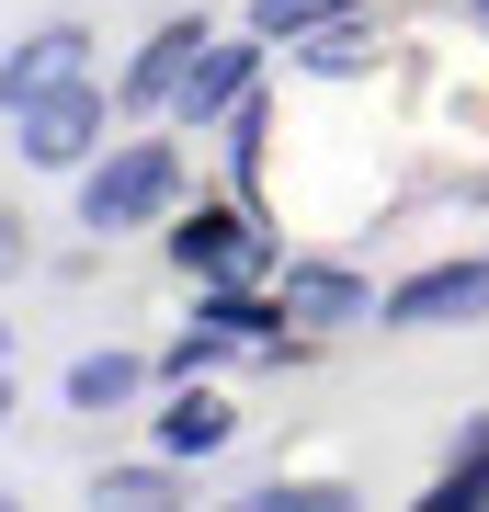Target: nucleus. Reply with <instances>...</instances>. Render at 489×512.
<instances>
[{"mask_svg":"<svg viewBox=\"0 0 489 512\" xmlns=\"http://www.w3.org/2000/svg\"><path fill=\"white\" fill-rule=\"evenodd\" d=\"M182 205V148L171 137H126L80 171V228L91 239H126V228H160Z\"/></svg>","mask_w":489,"mask_h":512,"instance_id":"nucleus-1","label":"nucleus"},{"mask_svg":"<svg viewBox=\"0 0 489 512\" xmlns=\"http://www.w3.org/2000/svg\"><path fill=\"white\" fill-rule=\"evenodd\" d=\"M12 126H23V160H35V171H80L91 148H103V92H91V80H69V92L23 103Z\"/></svg>","mask_w":489,"mask_h":512,"instance_id":"nucleus-2","label":"nucleus"},{"mask_svg":"<svg viewBox=\"0 0 489 512\" xmlns=\"http://www.w3.org/2000/svg\"><path fill=\"white\" fill-rule=\"evenodd\" d=\"M171 262L194 285H228V274H262V239L239 205H194V217H171Z\"/></svg>","mask_w":489,"mask_h":512,"instance_id":"nucleus-3","label":"nucleus"},{"mask_svg":"<svg viewBox=\"0 0 489 512\" xmlns=\"http://www.w3.org/2000/svg\"><path fill=\"white\" fill-rule=\"evenodd\" d=\"M455 319H489V262H433L387 296V330H455Z\"/></svg>","mask_w":489,"mask_h":512,"instance_id":"nucleus-4","label":"nucleus"},{"mask_svg":"<svg viewBox=\"0 0 489 512\" xmlns=\"http://www.w3.org/2000/svg\"><path fill=\"white\" fill-rule=\"evenodd\" d=\"M80 57H91V35H80V23H46V35H23L12 57H0V103H46V92H69V80H80Z\"/></svg>","mask_w":489,"mask_h":512,"instance_id":"nucleus-5","label":"nucleus"},{"mask_svg":"<svg viewBox=\"0 0 489 512\" xmlns=\"http://www.w3.org/2000/svg\"><path fill=\"white\" fill-rule=\"evenodd\" d=\"M205 46H217V35H205V23H160V35H148V57H137V69H126V103L137 114H171L182 103V80H194V57Z\"/></svg>","mask_w":489,"mask_h":512,"instance_id":"nucleus-6","label":"nucleus"},{"mask_svg":"<svg viewBox=\"0 0 489 512\" xmlns=\"http://www.w3.org/2000/svg\"><path fill=\"white\" fill-rule=\"evenodd\" d=\"M239 103H251V46H228V35H217V46L194 57V80H182V103H171V114H182V126H217V114H239Z\"/></svg>","mask_w":489,"mask_h":512,"instance_id":"nucleus-7","label":"nucleus"},{"mask_svg":"<svg viewBox=\"0 0 489 512\" xmlns=\"http://www.w3.org/2000/svg\"><path fill=\"white\" fill-rule=\"evenodd\" d=\"M273 296H285V319H308V330H342V319H364V285L342 274V262H296V274L273 285Z\"/></svg>","mask_w":489,"mask_h":512,"instance_id":"nucleus-8","label":"nucleus"},{"mask_svg":"<svg viewBox=\"0 0 489 512\" xmlns=\"http://www.w3.org/2000/svg\"><path fill=\"white\" fill-rule=\"evenodd\" d=\"M228 433H239V421H228V399H217L205 376H182V399L160 410V456H217Z\"/></svg>","mask_w":489,"mask_h":512,"instance_id":"nucleus-9","label":"nucleus"},{"mask_svg":"<svg viewBox=\"0 0 489 512\" xmlns=\"http://www.w3.org/2000/svg\"><path fill=\"white\" fill-rule=\"evenodd\" d=\"M137 387H148L137 353H80V365H69V410H126Z\"/></svg>","mask_w":489,"mask_h":512,"instance_id":"nucleus-10","label":"nucleus"},{"mask_svg":"<svg viewBox=\"0 0 489 512\" xmlns=\"http://www.w3.org/2000/svg\"><path fill=\"white\" fill-rule=\"evenodd\" d=\"M296 46H308V69H319V80H353L364 57H376V23L342 12V23H319V35H296Z\"/></svg>","mask_w":489,"mask_h":512,"instance_id":"nucleus-11","label":"nucleus"},{"mask_svg":"<svg viewBox=\"0 0 489 512\" xmlns=\"http://www.w3.org/2000/svg\"><path fill=\"white\" fill-rule=\"evenodd\" d=\"M353 0H251V35H273V46H296V35H319V23H342Z\"/></svg>","mask_w":489,"mask_h":512,"instance_id":"nucleus-12","label":"nucleus"},{"mask_svg":"<svg viewBox=\"0 0 489 512\" xmlns=\"http://www.w3.org/2000/svg\"><path fill=\"white\" fill-rule=\"evenodd\" d=\"M421 512H489V456H455L433 490H421Z\"/></svg>","mask_w":489,"mask_h":512,"instance_id":"nucleus-13","label":"nucleus"},{"mask_svg":"<svg viewBox=\"0 0 489 512\" xmlns=\"http://www.w3.org/2000/svg\"><path fill=\"white\" fill-rule=\"evenodd\" d=\"M251 512H353V490H330V478H273Z\"/></svg>","mask_w":489,"mask_h":512,"instance_id":"nucleus-14","label":"nucleus"},{"mask_svg":"<svg viewBox=\"0 0 489 512\" xmlns=\"http://www.w3.org/2000/svg\"><path fill=\"white\" fill-rule=\"evenodd\" d=\"M160 490H171L160 467H103V501H160Z\"/></svg>","mask_w":489,"mask_h":512,"instance_id":"nucleus-15","label":"nucleus"},{"mask_svg":"<svg viewBox=\"0 0 489 512\" xmlns=\"http://www.w3.org/2000/svg\"><path fill=\"white\" fill-rule=\"evenodd\" d=\"M12 262H23V217H0V274H12Z\"/></svg>","mask_w":489,"mask_h":512,"instance_id":"nucleus-16","label":"nucleus"},{"mask_svg":"<svg viewBox=\"0 0 489 512\" xmlns=\"http://www.w3.org/2000/svg\"><path fill=\"white\" fill-rule=\"evenodd\" d=\"M455 456H489V410H478V421H467V444H455Z\"/></svg>","mask_w":489,"mask_h":512,"instance_id":"nucleus-17","label":"nucleus"},{"mask_svg":"<svg viewBox=\"0 0 489 512\" xmlns=\"http://www.w3.org/2000/svg\"><path fill=\"white\" fill-rule=\"evenodd\" d=\"M0 421H12V365H0Z\"/></svg>","mask_w":489,"mask_h":512,"instance_id":"nucleus-18","label":"nucleus"},{"mask_svg":"<svg viewBox=\"0 0 489 512\" xmlns=\"http://www.w3.org/2000/svg\"><path fill=\"white\" fill-rule=\"evenodd\" d=\"M0 365H12V319H0Z\"/></svg>","mask_w":489,"mask_h":512,"instance_id":"nucleus-19","label":"nucleus"},{"mask_svg":"<svg viewBox=\"0 0 489 512\" xmlns=\"http://www.w3.org/2000/svg\"><path fill=\"white\" fill-rule=\"evenodd\" d=\"M467 12H478V23H489V0H467Z\"/></svg>","mask_w":489,"mask_h":512,"instance_id":"nucleus-20","label":"nucleus"}]
</instances>
